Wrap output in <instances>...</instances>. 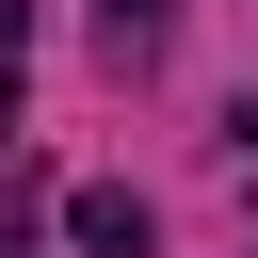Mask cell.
<instances>
[{"instance_id":"6da1fadb","label":"cell","mask_w":258,"mask_h":258,"mask_svg":"<svg viewBox=\"0 0 258 258\" xmlns=\"http://www.w3.org/2000/svg\"><path fill=\"white\" fill-rule=\"evenodd\" d=\"M64 242H81V258H145V194H129V177H81V194H64Z\"/></svg>"},{"instance_id":"7a4b0ae2","label":"cell","mask_w":258,"mask_h":258,"mask_svg":"<svg viewBox=\"0 0 258 258\" xmlns=\"http://www.w3.org/2000/svg\"><path fill=\"white\" fill-rule=\"evenodd\" d=\"M161 16H177V0H113V64H145V48H161Z\"/></svg>"},{"instance_id":"3957f363","label":"cell","mask_w":258,"mask_h":258,"mask_svg":"<svg viewBox=\"0 0 258 258\" xmlns=\"http://www.w3.org/2000/svg\"><path fill=\"white\" fill-rule=\"evenodd\" d=\"M16 48H32V0H0V81H16Z\"/></svg>"}]
</instances>
